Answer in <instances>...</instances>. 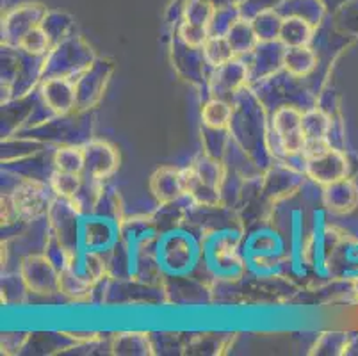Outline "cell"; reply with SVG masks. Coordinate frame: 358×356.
Listing matches in <instances>:
<instances>
[{"label":"cell","instance_id":"3957f363","mask_svg":"<svg viewBox=\"0 0 358 356\" xmlns=\"http://www.w3.org/2000/svg\"><path fill=\"white\" fill-rule=\"evenodd\" d=\"M348 169H350V164H348L346 153L335 146H330L324 152L303 161L305 176L321 187L346 178Z\"/></svg>","mask_w":358,"mask_h":356},{"label":"cell","instance_id":"ac0fdd59","mask_svg":"<svg viewBox=\"0 0 358 356\" xmlns=\"http://www.w3.org/2000/svg\"><path fill=\"white\" fill-rule=\"evenodd\" d=\"M50 189L54 191L55 198H64V200H73L75 196L79 194L84 185V175L77 173H63V171H52L48 178Z\"/></svg>","mask_w":358,"mask_h":356},{"label":"cell","instance_id":"52a82bcc","mask_svg":"<svg viewBox=\"0 0 358 356\" xmlns=\"http://www.w3.org/2000/svg\"><path fill=\"white\" fill-rule=\"evenodd\" d=\"M40 97L54 116H66L77 107V90L71 78H43Z\"/></svg>","mask_w":358,"mask_h":356},{"label":"cell","instance_id":"9a60e30c","mask_svg":"<svg viewBox=\"0 0 358 356\" xmlns=\"http://www.w3.org/2000/svg\"><path fill=\"white\" fill-rule=\"evenodd\" d=\"M278 39L285 48L307 47L312 39V27L301 18H289L282 22Z\"/></svg>","mask_w":358,"mask_h":356},{"label":"cell","instance_id":"30bf717a","mask_svg":"<svg viewBox=\"0 0 358 356\" xmlns=\"http://www.w3.org/2000/svg\"><path fill=\"white\" fill-rule=\"evenodd\" d=\"M321 200H323L324 207L334 214H348L357 207L358 189L353 182L343 178V180L324 185Z\"/></svg>","mask_w":358,"mask_h":356},{"label":"cell","instance_id":"ba28073f","mask_svg":"<svg viewBox=\"0 0 358 356\" xmlns=\"http://www.w3.org/2000/svg\"><path fill=\"white\" fill-rule=\"evenodd\" d=\"M285 47L273 41H260L255 50L250 54L252 61L248 63L250 78L252 80H266L284 70Z\"/></svg>","mask_w":358,"mask_h":356},{"label":"cell","instance_id":"8fae6325","mask_svg":"<svg viewBox=\"0 0 358 356\" xmlns=\"http://www.w3.org/2000/svg\"><path fill=\"white\" fill-rule=\"evenodd\" d=\"M305 143L307 141H330L331 116L321 107H308L301 116Z\"/></svg>","mask_w":358,"mask_h":356},{"label":"cell","instance_id":"277c9868","mask_svg":"<svg viewBox=\"0 0 358 356\" xmlns=\"http://www.w3.org/2000/svg\"><path fill=\"white\" fill-rule=\"evenodd\" d=\"M250 80L252 78H250L248 63L243 61V57L232 59L230 63L213 70L209 78L210 97L232 102L241 91L248 87Z\"/></svg>","mask_w":358,"mask_h":356},{"label":"cell","instance_id":"8992f818","mask_svg":"<svg viewBox=\"0 0 358 356\" xmlns=\"http://www.w3.org/2000/svg\"><path fill=\"white\" fill-rule=\"evenodd\" d=\"M84 150V176L103 182L116 171L120 157L116 150L106 141H90Z\"/></svg>","mask_w":358,"mask_h":356},{"label":"cell","instance_id":"ffe728a7","mask_svg":"<svg viewBox=\"0 0 358 356\" xmlns=\"http://www.w3.org/2000/svg\"><path fill=\"white\" fill-rule=\"evenodd\" d=\"M348 335V333H346ZM344 333H324L323 337L315 342L312 349V355H330V353H337L334 349H338L341 353H346V346L350 339Z\"/></svg>","mask_w":358,"mask_h":356},{"label":"cell","instance_id":"d6986e66","mask_svg":"<svg viewBox=\"0 0 358 356\" xmlns=\"http://www.w3.org/2000/svg\"><path fill=\"white\" fill-rule=\"evenodd\" d=\"M18 48H22V50L31 55L45 57L48 54V50L52 48V41L43 27H34L22 38Z\"/></svg>","mask_w":358,"mask_h":356},{"label":"cell","instance_id":"e0dca14e","mask_svg":"<svg viewBox=\"0 0 358 356\" xmlns=\"http://www.w3.org/2000/svg\"><path fill=\"white\" fill-rule=\"evenodd\" d=\"M227 38H229L230 45H232L234 52H236V57L250 55L255 50L257 45L260 43L255 29L246 24H234L230 31L227 32Z\"/></svg>","mask_w":358,"mask_h":356},{"label":"cell","instance_id":"6da1fadb","mask_svg":"<svg viewBox=\"0 0 358 356\" xmlns=\"http://www.w3.org/2000/svg\"><path fill=\"white\" fill-rule=\"evenodd\" d=\"M201 255V243L194 241L191 234L182 230H171L159 239L155 250L159 273L164 271L169 276L184 278L196 266L198 257Z\"/></svg>","mask_w":358,"mask_h":356},{"label":"cell","instance_id":"2e32d148","mask_svg":"<svg viewBox=\"0 0 358 356\" xmlns=\"http://www.w3.org/2000/svg\"><path fill=\"white\" fill-rule=\"evenodd\" d=\"M52 166H54L55 171L84 175L83 146H61V148H57L52 155Z\"/></svg>","mask_w":358,"mask_h":356},{"label":"cell","instance_id":"4fadbf2b","mask_svg":"<svg viewBox=\"0 0 358 356\" xmlns=\"http://www.w3.org/2000/svg\"><path fill=\"white\" fill-rule=\"evenodd\" d=\"M201 54H203L205 63L210 68H220L223 64L230 63L232 59H236V52H234L232 45H230L229 38L221 34H213L205 45L201 47Z\"/></svg>","mask_w":358,"mask_h":356},{"label":"cell","instance_id":"9c48e42d","mask_svg":"<svg viewBox=\"0 0 358 356\" xmlns=\"http://www.w3.org/2000/svg\"><path fill=\"white\" fill-rule=\"evenodd\" d=\"M150 189L161 205L175 204L185 198V171L169 166L157 169L150 180Z\"/></svg>","mask_w":358,"mask_h":356},{"label":"cell","instance_id":"7a4b0ae2","mask_svg":"<svg viewBox=\"0 0 358 356\" xmlns=\"http://www.w3.org/2000/svg\"><path fill=\"white\" fill-rule=\"evenodd\" d=\"M8 194L11 196L20 221H40L41 218L48 215L55 200V194L48 182L45 184V182L31 180V178L18 182L13 192H8Z\"/></svg>","mask_w":358,"mask_h":356},{"label":"cell","instance_id":"5bb4252c","mask_svg":"<svg viewBox=\"0 0 358 356\" xmlns=\"http://www.w3.org/2000/svg\"><path fill=\"white\" fill-rule=\"evenodd\" d=\"M234 116L232 102L221 100V98H213L207 100L201 109V122L209 129H229Z\"/></svg>","mask_w":358,"mask_h":356},{"label":"cell","instance_id":"5b68a950","mask_svg":"<svg viewBox=\"0 0 358 356\" xmlns=\"http://www.w3.org/2000/svg\"><path fill=\"white\" fill-rule=\"evenodd\" d=\"M20 274L29 290L38 294L59 292V269L50 262L47 255H31L22 262Z\"/></svg>","mask_w":358,"mask_h":356},{"label":"cell","instance_id":"7c38bea8","mask_svg":"<svg viewBox=\"0 0 358 356\" xmlns=\"http://www.w3.org/2000/svg\"><path fill=\"white\" fill-rule=\"evenodd\" d=\"M317 66V54L307 47L285 48L284 71L298 78H305Z\"/></svg>","mask_w":358,"mask_h":356}]
</instances>
